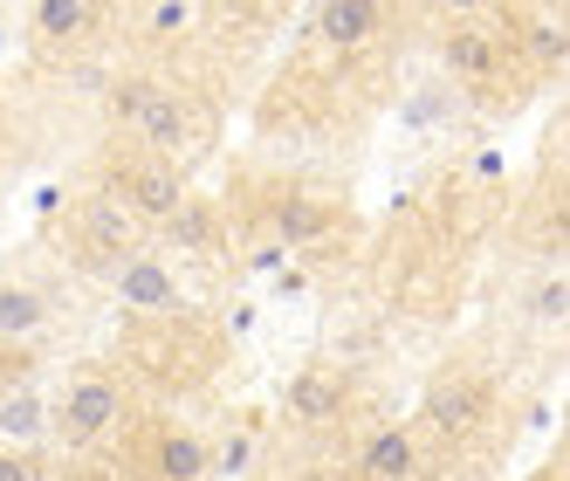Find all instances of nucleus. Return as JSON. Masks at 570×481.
Returning a JSON list of instances; mask_svg holds the SVG:
<instances>
[{
  "label": "nucleus",
  "mask_w": 570,
  "mask_h": 481,
  "mask_svg": "<svg viewBox=\"0 0 570 481\" xmlns=\"http://www.w3.org/2000/svg\"><path fill=\"white\" fill-rule=\"evenodd\" d=\"M145 28L151 35H179V28H193V8L186 0H158V8H145Z\"/></svg>",
  "instance_id": "nucleus-19"
},
{
  "label": "nucleus",
  "mask_w": 570,
  "mask_h": 481,
  "mask_svg": "<svg viewBox=\"0 0 570 481\" xmlns=\"http://www.w3.org/2000/svg\"><path fill=\"white\" fill-rule=\"evenodd\" d=\"M83 240H90V255H138V220L117 207V199H83Z\"/></svg>",
  "instance_id": "nucleus-9"
},
{
  "label": "nucleus",
  "mask_w": 570,
  "mask_h": 481,
  "mask_svg": "<svg viewBox=\"0 0 570 481\" xmlns=\"http://www.w3.org/2000/svg\"><path fill=\"white\" fill-rule=\"evenodd\" d=\"M0 481H42V461L21 448H0Z\"/></svg>",
  "instance_id": "nucleus-20"
},
{
  "label": "nucleus",
  "mask_w": 570,
  "mask_h": 481,
  "mask_svg": "<svg viewBox=\"0 0 570 481\" xmlns=\"http://www.w3.org/2000/svg\"><path fill=\"white\" fill-rule=\"evenodd\" d=\"M49 426L62 433V448H97V440L125 426V385L104 372H83L62 392V406H49Z\"/></svg>",
  "instance_id": "nucleus-1"
},
{
  "label": "nucleus",
  "mask_w": 570,
  "mask_h": 481,
  "mask_svg": "<svg viewBox=\"0 0 570 481\" xmlns=\"http://www.w3.org/2000/svg\"><path fill=\"white\" fill-rule=\"evenodd\" d=\"M151 90H158V84H151V76H125V84H117V90H110V110H117V117H125V125H131V117H138V104H145Z\"/></svg>",
  "instance_id": "nucleus-18"
},
{
  "label": "nucleus",
  "mask_w": 570,
  "mask_h": 481,
  "mask_svg": "<svg viewBox=\"0 0 570 481\" xmlns=\"http://www.w3.org/2000/svg\"><path fill=\"white\" fill-rule=\"evenodd\" d=\"M90 21H97V8H83V0H42V8H35V28L62 35V42H69V35H83Z\"/></svg>",
  "instance_id": "nucleus-15"
},
{
  "label": "nucleus",
  "mask_w": 570,
  "mask_h": 481,
  "mask_svg": "<svg viewBox=\"0 0 570 481\" xmlns=\"http://www.w3.org/2000/svg\"><path fill=\"white\" fill-rule=\"evenodd\" d=\"M351 406V379L337 365H303L289 379V420L296 426H337Z\"/></svg>",
  "instance_id": "nucleus-5"
},
{
  "label": "nucleus",
  "mask_w": 570,
  "mask_h": 481,
  "mask_svg": "<svg viewBox=\"0 0 570 481\" xmlns=\"http://www.w3.org/2000/svg\"><path fill=\"white\" fill-rule=\"evenodd\" d=\"M446 481H502V474L488 468V461H468V468H454V474H446Z\"/></svg>",
  "instance_id": "nucleus-22"
},
{
  "label": "nucleus",
  "mask_w": 570,
  "mask_h": 481,
  "mask_svg": "<svg viewBox=\"0 0 570 481\" xmlns=\"http://www.w3.org/2000/svg\"><path fill=\"white\" fill-rule=\"evenodd\" d=\"M131 131H138V158H166V166H173V158L186 151V104H179V90L158 84V90L138 104Z\"/></svg>",
  "instance_id": "nucleus-7"
},
{
  "label": "nucleus",
  "mask_w": 570,
  "mask_h": 481,
  "mask_svg": "<svg viewBox=\"0 0 570 481\" xmlns=\"http://www.w3.org/2000/svg\"><path fill=\"white\" fill-rule=\"evenodd\" d=\"M49 324V303L28 283H0V337H35Z\"/></svg>",
  "instance_id": "nucleus-12"
},
{
  "label": "nucleus",
  "mask_w": 570,
  "mask_h": 481,
  "mask_svg": "<svg viewBox=\"0 0 570 481\" xmlns=\"http://www.w3.org/2000/svg\"><path fill=\"white\" fill-rule=\"evenodd\" d=\"M529 316H537L543 331H557L563 316H570V283H563V268H550L537 289H529Z\"/></svg>",
  "instance_id": "nucleus-14"
},
{
  "label": "nucleus",
  "mask_w": 570,
  "mask_h": 481,
  "mask_svg": "<svg viewBox=\"0 0 570 481\" xmlns=\"http://www.w3.org/2000/svg\"><path fill=\"white\" fill-rule=\"evenodd\" d=\"M351 481H420V440H413V426L364 433V448L351 461Z\"/></svg>",
  "instance_id": "nucleus-6"
},
{
  "label": "nucleus",
  "mask_w": 570,
  "mask_h": 481,
  "mask_svg": "<svg viewBox=\"0 0 570 481\" xmlns=\"http://www.w3.org/2000/svg\"><path fill=\"white\" fill-rule=\"evenodd\" d=\"M275 227H282V240H309V234L323 227V207H309V199H289V207L275 214Z\"/></svg>",
  "instance_id": "nucleus-17"
},
{
  "label": "nucleus",
  "mask_w": 570,
  "mask_h": 481,
  "mask_svg": "<svg viewBox=\"0 0 570 481\" xmlns=\"http://www.w3.org/2000/svg\"><path fill=\"white\" fill-rule=\"evenodd\" d=\"M316 35L331 49H364L372 35H385V8H372V0H331L316 14Z\"/></svg>",
  "instance_id": "nucleus-10"
},
{
  "label": "nucleus",
  "mask_w": 570,
  "mask_h": 481,
  "mask_svg": "<svg viewBox=\"0 0 570 481\" xmlns=\"http://www.w3.org/2000/svg\"><path fill=\"white\" fill-rule=\"evenodd\" d=\"M117 207H125L138 227H145V220H173V214L186 207L179 166H166V158H131V166L117 173Z\"/></svg>",
  "instance_id": "nucleus-2"
},
{
  "label": "nucleus",
  "mask_w": 570,
  "mask_h": 481,
  "mask_svg": "<svg viewBox=\"0 0 570 481\" xmlns=\"http://www.w3.org/2000/svg\"><path fill=\"white\" fill-rule=\"evenodd\" d=\"M316 481H351V474H316Z\"/></svg>",
  "instance_id": "nucleus-24"
},
{
  "label": "nucleus",
  "mask_w": 570,
  "mask_h": 481,
  "mask_svg": "<svg viewBox=\"0 0 570 481\" xmlns=\"http://www.w3.org/2000/svg\"><path fill=\"white\" fill-rule=\"evenodd\" d=\"M529 56H537L543 69H563V56H570V42H563V21H529Z\"/></svg>",
  "instance_id": "nucleus-16"
},
{
  "label": "nucleus",
  "mask_w": 570,
  "mask_h": 481,
  "mask_svg": "<svg viewBox=\"0 0 570 481\" xmlns=\"http://www.w3.org/2000/svg\"><path fill=\"white\" fill-rule=\"evenodd\" d=\"M537 481H563V461H550V468H537Z\"/></svg>",
  "instance_id": "nucleus-23"
},
{
  "label": "nucleus",
  "mask_w": 570,
  "mask_h": 481,
  "mask_svg": "<svg viewBox=\"0 0 570 481\" xmlns=\"http://www.w3.org/2000/svg\"><path fill=\"white\" fill-rule=\"evenodd\" d=\"M166 227H173V240H207V214H199L193 199H186V207H179V214H173Z\"/></svg>",
  "instance_id": "nucleus-21"
},
{
  "label": "nucleus",
  "mask_w": 570,
  "mask_h": 481,
  "mask_svg": "<svg viewBox=\"0 0 570 481\" xmlns=\"http://www.w3.org/2000/svg\"><path fill=\"white\" fill-rule=\"evenodd\" d=\"M440 56H446V69L454 76H468V84H488V76L502 69V35H488V28H454L440 42Z\"/></svg>",
  "instance_id": "nucleus-11"
},
{
  "label": "nucleus",
  "mask_w": 570,
  "mask_h": 481,
  "mask_svg": "<svg viewBox=\"0 0 570 481\" xmlns=\"http://www.w3.org/2000/svg\"><path fill=\"white\" fill-rule=\"evenodd\" d=\"M110 289H117V303H125L131 316H173L179 310V283H173V268L158 262V255H125L110 268Z\"/></svg>",
  "instance_id": "nucleus-4"
},
{
  "label": "nucleus",
  "mask_w": 570,
  "mask_h": 481,
  "mask_svg": "<svg viewBox=\"0 0 570 481\" xmlns=\"http://www.w3.org/2000/svg\"><path fill=\"white\" fill-rule=\"evenodd\" d=\"M426 420H433L440 440H468V433L488 420V385H481L474 372H454V365H446V372L426 385Z\"/></svg>",
  "instance_id": "nucleus-3"
},
{
  "label": "nucleus",
  "mask_w": 570,
  "mask_h": 481,
  "mask_svg": "<svg viewBox=\"0 0 570 481\" xmlns=\"http://www.w3.org/2000/svg\"><path fill=\"white\" fill-rule=\"evenodd\" d=\"M145 474L151 481H207L214 474V454L193 426H158L151 433V454H145Z\"/></svg>",
  "instance_id": "nucleus-8"
},
{
  "label": "nucleus",
  "mask_w": 570,
  "mask_h": 481,
  "mask_svg": "<svg viewBox=\"0 0 570 481\" xmlns=\"http://www.w3.org/2000/svg\"><path fill=\"white\" fill-rule=\"evenodd\" d=\"M49 426V399L42 392H8L0 399V440H35Z\"/></svg>",
  "instance_id": "nucleus-13"
}]
</instances>
